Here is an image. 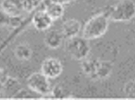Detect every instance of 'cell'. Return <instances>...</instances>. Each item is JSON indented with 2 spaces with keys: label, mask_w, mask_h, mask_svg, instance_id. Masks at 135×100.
I'll return each mask as SVG.
<instances>
[{
  "label": "cell",
  "mask_w": 135,
  "mask_h": 100,
  "mask_svg": "<svg viewBox=\"0 0 135 100\" xmlns=\"http://www.w3.org/2000/svg\"><path fill=\"white\" fill-rule=\"evenodd\" d=\"M109 18L105 13L95 15L88 20L82 29V37L88 41L103 37L109 27Z\"/></svg>",
  "instance_id": "obj_1"
},
{
  "label": "cell",
  "mask_w": 135,
  "mask_h": 100,
  "mask_svg": "<svg viewBox=\"0 0 135 100\" xmlns=\"http://www.w3.org/2000/svg\"><path fill=\"white\" fill-rule=\"evenodd\" d=\"M104 13L110 21L129 22L135 16V3L133 0H118Z\"/></svg>",
  "instance_id": "obj_2"
},
{
  "label": "cell",
  "mask_w": 135,
  "mask_h": 100,
  "mask_svg": "<svg viewBox=\"0 0 135 100\" xmlns=\"http://www.w3.org/2000/svg\"><path fill=\"white\" fill-rule=\"evenodd\" d=\"M88 41L84 37L79 36L67 39L65 50L73 59L81 61L89 56L91 46Z\"/></svg>",
  "instance_id": "obj_3"
},
{
  "label": "cell",
  "mask_w": 135,
  "mask_h": 100,
  "mask_svg": "<svg viewBox=\"0 0 135 100\" xmlns=\"http://www.w3.org/2000/svg\"><path fill=\"white\" fill-rule=\"evenodd\" d=\"M28 88L43 96H50L52 87L48 79L41 72H33L29 75L26 80ZM51 98V96H50Z\"/></svg>",
  "instance_id": "obj_4"
},
{
  "label": "cell",
  "mask_w": 135,
  "mask_h": 100,
  "mask_svg": "<svg viewBox=\"0 0 135 100\" xmlns=\"http://www.w3.org/2000/svg\"><path fill=\"white\" fill-rule=\"evenodd\" d=\"M63 72L61 61L56 57H48L45 59L41 66V72L49 79L58 78Z\"/></svg>",
  "instance_id": "obj_5"
},
{
  "label": "cell",
  "mask_w": 135,
  "mask_h": 100,
  "mask_svg": "<svg viewBox=\"0 0 135 100\" xmlns=\"http://www.w3.org/2000/svg\"><path fill=\"white\" fill-rule=\"evenodd\" d=\"M82 30L81 22L76 18L67 19L61 26V34L65 39H69L79 35Z\"/></svg>",
  "instance_id": "obj_6"
},
{
  "label": "cell",
  "mask_w": 135,
  "mask_h": 100,
  "mask_svg": "<svg viewBox=\"0 0 135 100\" xmlns=\"http://www.w3.org/2000/svg\"><path fill=\"white\" fill-rule=\"evenodd\" d=\"M53 21L45 11H37L32 18V24L38 31H45L51 28Z\"/></svg>",
  "instance_id": "obj_7"
},
{
  "label": "cell",
  "mask_w": 135,
  "mask_h": 100,
  "mask_svg": "<svg viewBox=\"0 0 135 100\" xmlns=\"http://www.w3.org/2000/svg\"><path fill=\"white\" fill-rule=\"evenodd\" d=\"M1 9L11 16H21L24 11L22 0H2Z\"/></svg>",
  "instance_id": "obj_8"
},
{
  "label": "cell",
  "mask_w": 135,
  "mask_h": 100,
  "mask_svg": "<svg viewBox=\"0 0 135 100\" xmlns=\"http://www.w3.org/2000/svg\"><path fill=\"white\" fill-rule=\"evenodd\" d=\"M64 39V38L61 32L56 30H49L45 34L44 37V42L47 47L52 49H56L60 47Z\"/></svg>",
  "instance_id": "obj_9"
},
{
  "label": "cell",
  "mask_w": 135,
  "mask_h": 100,
  "mask_svg": "<svg viewBox=\"0 0 135 100\" xmlns=\"http://www.w3.org/2000/svg\"><path fill=\"white\" fill-rule=\"evenodd\" d=\"M44 11L52 18L53 22L61 18L64 14V7L63 4L53 1L48 2Z\"/></svg>",
  "instance_id": "obj_10"
},
{
  "label": "cell",
  "mask_w": 135,
  "mask_h": 100,
  "mask_svg": "<svg viewBox=\"0 0 135 100\" xmlns=\"http://www.w3.org/2000/svg\"><path fill=\"white\" fill-rule=\"evenodd\" d=\"M113 68L114 64L112 62L99 60L94 79H105L108 78L111 75Z\"/></svg>",
  "instance_id": "obj_11"
},
{
  "label": "cell",
  "mask_w": 135,
  "mask_h": 100,
  "mask_svg": "<svg viewBox=\"0 0 135 100\" xmlns=\"http://www.w3.org/2000/svg\"><path fill=\"white\" fill-rule=\"evenodd\" d=\"M98 62H99V59H93V58H88V57L81 60V69L83 72L92 79H95Z\"/></svg>",
  "instance_id": "obj_12"
},
{
  "label": "cell",
  "mask_w": 135,
  "mask_h": 100,
  "mask_svg": "<svg viewBox=\"0 0 135 100\" xmlns=\"http://www.w3.org/2000/svg\"><path fill=\"white\" fill-rule=\"evenodd\" d=\"M15 57L19 60H29L33 55L31 48L26 44H20L16 46L14 51Z\"/></svg>",
  "instance_id": "obj_13"
},
{
  "label": "cell",
  "mask_w": 135,
  "mask_h": 100,
  "mask_svg": "<svg viewBox=\"0 0 135 100\" xmlns=\"http://www.w3.org/2000/svg\"><path fill=\"white\" fill-rule=\"evenodd\" d=\"M2 87L4 89V91L11 92L12 95H13L18 89L21 88V85H20L19 81L17 79L8 76V78L7 79L6 82L2 86Z\"/></svg>",
  "instance_id": "obj_14"
},
{
  "label": "cell",
  "mask_w": 135,
  "mask_h": 100,
  "mask_svg": "<svg viewBox=\"0 0 135 100\" xmlns=\"http://www.w3.org/2000/svg\"><path fill=\"white\" fill-rule=\"evenodd\" d=\"M123 92L127 98H135V79L129 80L124 85Z\"/></svg>",
  "instance_id": "obj_15"
},
{
  "label": "cell",
  "mask_w": 135,
  "mask_h": 100,
  "mask_svg": "<svg viewBox=\"0 0 135 100\" xmlns=\"http://www.w3.org/2000/svg\"><path fill=\"white\" fill-rule=\"evenodd\" d=\"M42 0H22L24 11L27 13L33 12L41 3Z\"/></svg>",
  "instance_id": "obj_16"
},
{
  "label": "cell",
  "mask_w": 135,
  "mask_h": 100,
  "mask_svg": "<svg viewBox=\"0 0 135 100\" xmlns=\"http://www.w3.org/2000/svg\"><path fill=\"white\" fill-rule=\"evenodd\" d=\"M12 17L13 16L0 9V27H11Z\"/></svg>",
  "instance_id": "obj_17"
},
{
  "label": "cell",
  "mask_w": 135,
  "mask_h": 100,
  "mask_svg": "<svg viewBox=\"0 0 135 100\" xmlns=\"http://www.w3.org/2000/svg\"><path fill=\"white\" fill-rule=\"evenodd\" d=\"M12 96L13 98H32V95L30 91L24 88L18 89Z\"/></svg>",
  "instance_id": "obj_18"
},
{
  "label": "cell",
  "mask_w": 135,
  "mask_h": 100,
  "mask_svg": "<svg viewBox=\"0 0 135 100\" xmlns=\"http://www.w3.org/2000/svg\"><path fill=\"white\" fill-rule=\"evenodd\" d=\"M50 96L51 98H63L64 97V90L63 88L59 86L56 85L53 87H52L51 92H50Z\"/></svg>",
  "instance_id": "obj_19"
},
{
  "label": "cell",
  "mask_w": 135,
  "mask_h": 100,
  "mask_svg": "<svg viewBox=\"0 0 135 100\" xmlns=\"http://www.w3.org/2000/svg\"><path fill=\"white\" fill-rule=\"evenodd\" d=\"M8 76L9 75H7V72L3 68H0V87H2V86L4 84Z\"/></svg>",
  "instance_id": "obj_20"
},
{
  "label": "cell",
  "mask_w": 135,
  "mask_h": 100,
  "mask_svg": "<svg viewBox=\"0 0 135 100\" xmlns=\"http://www.w3.org/2000/svg\"><path fill=\"white\" fill-rule=\"evenodd\" d=\"M49 1H53V2H56V3H61V4H68V3H70L75 0H49Z\"/></svg>",
  "instance_id": "obj_21"
},
{
  "label": "cell",
  "mask_w": 135,
  "mask_h": 100,
  "mask_svg": "<svg viewBox=\"0 0 135 100\" xmlns=\"http://www.w3.org/2000/svg\"><path fill=\"white\" fill-rule=\"evenodd\" d=\"M134 18H135V16H134Z\"/></svg>",
  "instance_id": "obj_22"
}]
</instances>
